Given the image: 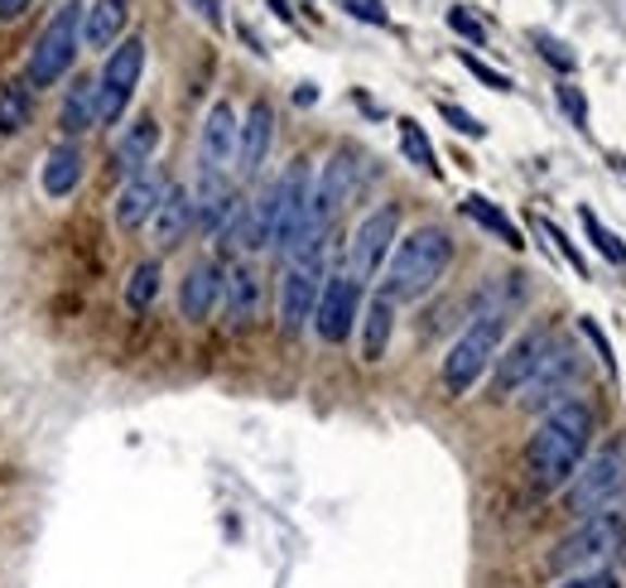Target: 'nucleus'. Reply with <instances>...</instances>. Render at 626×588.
I'll use <instances>...</instances> for the list:
<instances>
[{
	"label": "nucleus",
	"instance_id": "1",
	"mask_svg": "<svg viewBox=\"0 0 626 588\" xmlns=\"http://www.w3.org/2000/svg\"><path fill=\"white\" fill-rule=\"evenodd\" d=\"M592 429H598V415H592V405L578 401V396L544 410L530 443H525V478H530L535 492H564V483L574 478L578 463L588 459Z\"/></svg>",
	"mask_w": 626,
	"mask_h": 588
},
{
	"label": "nucleus",
	"instance_id": "2",
	"mask_svg": "<svg viewBox=\"0 0 626 588\" xmlns=\"http://www.w3.org/2000/svg\"><path fill=\"white\" fill-rule=\"evenodd\" d=\"M449 265H453V237L439 222H424V227L405 232L396 241V251H390L381 271V295L390 304H415V299L439 290Z\"/></svg>",
	"mask_w": 626,
	"mask_h": 588
},
{
	"label": "nucleus",
	"instance_id": "3",
	"mask_svg": "<svg viewBox=\"0 0 626 588\" xmlns=\"http://www.w3.org/2000/svg\"><path fill=\"white\" fill-rule=\"evenodd\" d=\"M626 550V512H602L584 516L568 536H559L550 546V574L568 579V574H588V570H612V560Z\"/></svg>",
	"mask_w": 626,
	"mask_h": 588
},
{
	"label": "nucleus",
	"instance_id": "4",
	"mask_svg": "<svg viewBox=\"0 0 626 588\" xmlns=\"http://www.w3.org/2000/svg\"><path fill=\"white\" fill-rule=\"evenodd\" d=\"M506 328H511L506 314H473L467 318V328L453 338V348L443 352V367H439V381L453 401H463V396L491 372L501 342H506Z\"/></svg>",
	"mask_w": 626,
	"mask_h": 588
},
{
	"label": "nucleus",
	"instance_id": "5",
	"mask_svg": "<svg viewBox=\"0 0 626 588\" xmlns=\"http://www.w3.org/2000/svg\"><path fill=\"white\" fill-rule=\"evenodd\" d=\"M77 49H83V0H68V5H59L49 15V25H43V35L35 39V49H29V59H25V87L29 92H49V87H59L63 77L73 73Z\"/></svg>",
	"mask_w": 626,
	"mask_h": 588
},
{
	"label": "nucleus",
	"instance_id": "6",
	"mask_svg": "<svg viewBox=\"0 0 626 588\" xmlns=\"http://www.w3.org/2000/svg\"><path fill=\"white\" fill-rule=\"evenodd\" d=\"M584 376H588L584 348L568 342V338H554L550 352L540 358V367L530 372V381L516 391V405L525 410V415H544V410L574 401V391L584 386Z\"/></svg>",
	"mask_w": 626,
	"mask_h": 588
},
{
	"label": "nucleus",
	"instance_id": "7",
	"mask_svg": "<svg viewBox=\"0 0 626 588\" xmlns=\"http://www.w3.org/2000/svg\"><path fill=\"white\" fill-rule=\"evenodd\" d=\"M626 502V453L602 449L578 463V473L564 483V512L568 516H602Z\"/></svg>",
	"mask_w": 626,
	"mask_h": 588
},
{
	"label": "nucleus",
	"instance_id": "8",
	"mask_svg": "<svg viewBox=\"0 0 626 588\" xmlns=\"http://www.w3.org/2000/svg\"><path fill=\"white\" fill-rule=\"evenodd\" d=\"M140 73H145V39L130 35L107 53L102 77H97V130L116 126V121L126 116L130 97H136V87H140Z\"/></svg>",
	"mask_w": 626,
	"mask_h": 588
},
{
	"label": "nucleus",
	"instance_id": "9",
	"mask_svg": "<svg viewBox=\"0 0 626 588\" xmlns=\"http://www.w3.org/2000/svg\"><path fill=\"white\" fill-rule=\"evenodd\" d=\"M396 241H400V208L396 203L372 208V213L356 222V232H352V241H348V265H342V271H348L352 280H362V285L376 280V275L386 271Z\"/></svg>",
	"mask_w": 626,
	"mask_h": 588
},
{
	"label": "nucleus",
	"instance_id": "10",
	"mask_svg": "<svg viewBox=\"0 0 626 588\" xmlns=\"http://www.w3.org/2000/svg\"><path fill=\"white\" fill-rule=\"evenodd\" d=\"M362 290L366 285L362 280H352L348 271H328V280H323V290H318V304H313V333H318V342H328V348H342V342L352 338V328H356V318H362Z\"/></svg>",
	"mask_w": 626,
	"mask_h": 588
},
{
	"label": "nucleus",
	"instance_id": "11",
	"mask_svg": "<svg viewBox=\"0 0 626 588\" xmlns=\"http://www.w3.org/2000/svg\"><path fill=\"white\" fill-rule=\"evenodd\" d=\"M323 280H328V257H323V251L285 265V275H279V333H285V338H299V333L309 328Z\"/></svg>",
	"mask_w": 626,
	"mask_h": 588
},
{
	"label": "nucleus",
	"instance_id": "12",
	"mask_svg": "<svg viewBox=\"0 0 626 588\" xmlns=\"http://www.w3.org/2000/svg\"><path fill=\"white\" fill-rule=\"evenodd\" d=\"M550 342H554V333H550V328H525L521 338L501 342L497 362H491V396H497V401L516 396L521 386L530 381V372L540 367V358L550 352Z\"/></svg>",
	"mask_w": 626,
	"mask_h": 588
},
{
	"label": "nucleus",
	"instance_id": "13",
	"mask_svg": "<svg viewBox=\"0 0 626 588\" xmlns=\"http://www.w3.org/2000/svg\"><path fill=\"white\" fill-rule=\"evenodd\" d=\"M271 146H275V107L265 102V97H255V102L246 107L241 130H237V164H231V170H237L241 184L261 179L265 160H271Z\"/></svg>",
	"mask_w": 626,
	"mask_h": 588
},
{
	"label": "nucleus",
	"instance_id": "14",
	"mask_svg": "<svg viewBox=\"0 0 626 588\" xmlns=\"http://www.w3.org/2000/svg\"><path fill=\"white\" fill-rule=\"evenodd\" d=\"M170 184H174V179L160 170V164H150V170H140V174H136V179L121 184L116 203H111V217H116V227H121V232H140V227H150L154 208H160V198L170 193Z\"/></svg>",
	"mask_w": 626,
	"mask_h": 588
},
{
	"label": "nucleus",
	"instance_id": "15",
	"mask_svg": "<svg viewBox=\"0 0 626 588\" xmlns=\"http://www.w3.org/2000/svg\"><path fill=\"white\" fill-rule=\"evenodd\" d=\"M237 130L241 116L231 102H212L203 116V136H198V174H227L237 164Z\"/></svg>",
	"mask_w": 626,
	"mask_h": 588
},
{
	"label": "nucleus",
	"instance_id": "16",
	"mask_svg": "<svg viewBox=\"0 0 626 588\" xmlns=\"http://www.w3.org/2000/svg\"><path fill=\"white\" fill-rule=\"evenodd\" d=\"M265 304V280L255 261H227V280H222V314H227L231 333H246L261 318Z\"/></svg>",
	"mask_w": 626,
	"mask_h": 588
},
{
	"label": "nucleus",
	"instance_id": "17",
	"mask_svg": "<svg viewBox=\"0 0 626 588\" xmlns=\"http://www.w3.org/2000/svg\"><path fill=\"white\" fill-rule=\"evenodd\" d=\"M222 280H227V265L217 257L193 261L184 271V280H178V314H184L188 324H208L222 309Z\"/></svg>",
	"mask_w": 626,
	"mask_h": 588
},
{
	"label": "nucleus",
	"instance_id": "18",
	"mask_svg": "<svg viewBox=\"0 0 626 588\" xmlns=\"http://www.w3.org/2000/svg\"><path fill=\"white\" fill-rule=\"evenodd\" d=\"M241 208V193L227 174H198L193 184V232L217 241V232L231 222V213Z\"/></svg>",
	"mask_w": 626,
	"mask_h": 588
},
{
	"label": "nucleus",
	"instance_id": "19",
	"mask_svg": "<svg viewBox=\"0 0 626 588\" xmlns=\"http://www.w3.org/2000/svg\"><path fill=\"white\" fill-rule=\"evenodd\" d=\"M188 232H193V188L170 184V193L160 198V208H154V217H150V241L160 251H174L188 241Z\"/></svg>",
	"mask_w": 626,
	"mask_h": 588
},
{
	"label": "nucleus",
	"instance_id": "20",
	"mask_svg": "<svg viewBox=\"0 0 626 588\" xmlns=\"http://www.w3.org/2000/svg\"><path fill=\"white\" fill-rule=\"evenodd\" d=\"M154 150H160V121L154 116L130 121V126L121 130L116 150H111V174H116V179H136L140 170L154 164Z\"/></svg>",
	"mask_w": 626,
	"mask_h": 588
},
{
	"label": "nucleus",
	"instance_id": "21",
	"mask_svg": "<svg viewBox=\"0 0 626 588\" xmlns=\"http://www.w3.org/2000/svg\"><path fill=\"white\" fill-rule=\"evenodd\" d=\"M126 20H130V0H87L83 5V49H102L111 53L126 35Z\"/></svg>",
	"mask_w": 626,
	"mask_h": 588
},
{
	"label": "nucleus",
	"instance_id": "22",
	"mask_svg": "<svg viewBox=\"0 0 626 588\" xmlns=\"http://www.w3.org/2000/svg\"><path fill=\"white\" fill-rule=\"evenodd\" d=\"M83 146L77 140H63V146H53L49 154H43V170H39V188H43V198H68L77 193V184H83Z\"/></svg>",
	"mask_w": 626,
	"mask_h": 588
},
{
	"label": "nucleus",
	"instance_id": "23",
	"mask_svg": "<svg viewBox=\"0 0 626 588\" xmlns=\"http://www.w3.org/2000/svg\"><path fill=\"white\" fill-rule=\"evenodd\" d=\"M92 126H97V77H73L59 102V130L68 140H77Z\"/></svg>",
	"mask_w": 626,
	"mask_h": 588
},
{
	"label": "nucleus",
	"instance_id": "24",
	"mask_svg": "<svg viewBox=\"0 0 626 588\" xmlns=\"http://www.w3.org/2000/svg\"><path fill=\"white\" fill-rule=\"evenodd\" d=\"M356 328H362V362H381L386 348H390V333H396V304L376 290L372 299L362 304V318H356Z\"/></svg>",
	"mask_w": 626,
	"mask_h": 588
},
{
	"label": "nucleus",
	"instance_id": "25",
	"mask_svg": "<svg viewBox=\"0 0 626 588\" xmlns=\"http://www.w3.org/2000/svg\"><path fill=\"white\" fill-rule=\"evenodd\" d=\"M463 217H473L477 227L487 232V237H497V241H501V247H511V251H525V237H521V227H516V222H511L506 213H501L497 203H487L483 193H467V198H463Z\"/></svg>",
	"mask_w": 626,
	"mask_h": 588
},
{
	"label": "nucleus",
	"instance_id": "26",
	"mask_svg": "<svg viewBox=\"0 0 626 588\" xmlns=\"http://www.w3.org/2000/svg\"><path fill=\"white\" fill-rule=\"evenodd\" d=\"M35 121V92L25 83H5L0 87V136H20Z\"/></svg>",
	"mask_w": 626,
	"mask_h": 588
},
{
	"label": "nucleus",
	"instance_id": "27",
	"mask_svg": "<svg viewBox=\"0 0 626 588\" xmlns=\"http://www.w3.org/2000/svg\"><path fill=\"white\" fill-rule=\"evenodd\" d=\"M160 280H164V265L160 261H136L126 275V309L130 314H145V309L160 299Z\"/></svg>",
	"mask_w": 626,
	"mask_h": 588
},
{
	"label": "nucleus",
	"instance_id": "28",
	"mask_svg": "<svg viewBox=\"0 0 626 588\" xmlns=\"http://www.w3.org/2000/svg\"><path fill=\"white\" fill-rule=\"evenodd\" d=\"M400 150H405V160L415 164V170H424L429 179H443V170H439V154H434L429 146V136H424V126L420 121H400Z\"/></svg>",
	"mask_w": 626,
	"mask_h": 588
},
{
	"label": "nucleus",
	"instance_id": "29",
	"mask_svg": "<svg viewBox=\"0 0 626 588\" xmlns=\"http://www.w3.org/2000/svg\"><path fill=\"white\" fill-rule=\"evenodd\" d=\"M578 217H584V232H588V241H592V247H598V257H602V261H612V265H617V271H626V247H622V237H617V232H608V227H602L592 208H578Z\"/></svg>",
	"mask_w": 626,
	"mask_h": 588
},
{
	"label": "nucleus",
	"instance_id": "30",
	"mask_svg": "<svg viewBox=\"0 0 626 588\" xmlns=\"http://www.w3.org/2000/svg\"><path fill=\"white\" fill-rule=\"evenodd\" d=\"M535 227H540V232H544V237H550V241H554V247H559V257H564V261H568V265H574V271H578V275H584V280H588V261H584V251H578V247H574V241H568V237H564V232H559V227H554V222H550V217H535Z\"/></svg>",
	"mask_w": 626,
	"mask_h": 588
},
{
	"label": "nucleus",
	"instance_id": "31",
	"mask_svg": "<svg viewBox=\"0 0 626 588\" xmlns=\"http://www.w3.org/2000/svg\"><path fill=\"white\" fill-rule=\"evenodd\" d=\"M554 97H559V107H564V116L574 121L578 130H588V97L578 92L574 83H564V87H554Z\"/></svg>",
	"mask_w": 626,
	"mask_h": 588
},
{
	"label": "nucleus",
	"instance_id": "32",
	"mask_svg": "<svg viewBox=\"0 0 626 588\" xmlns=\"http://www.w3.org/2000/svg\"><path fill=\"white\" fill-rule=\"evenodd\" d=\"M530 39H535V49H540L544 59H550L554 68H559V73H574V68H578V59H574V53H568V49H564V43H559L554 35H544V29H535Z\"/></svg>",
	"mask_w": 626,
	"mask_h": 588
},
{
	"label": "nucleus",
	"instance_id": "33",
	"mask_svg": "<svg viewBox=\"0 0 626 588\" xmlns=\"http://www.w3.org/2000/svg\"><path fill=\"white\" fill-rule=\"evenodd\" d=\"M439 116L449 121V126L458 130V136H467V140H483V136H487V126H483V121H477V116H467V111H463V107H453V102H439Z\"/></svg>",
	"mask_w": 626,
	"mask_h": 588
},
{
	"label": "nucleus",
	"instance_id": "34",
	"mask_svg": "<svg viewBox=\"0 0 626 588\" xmlns=\"http://www.w3.org/2000/svg\"><path fill=\"white\" fill-rule=\"evenodd\" d=\"M458 59H463V68L467 73H473L477 77V83H487V87H497V92H511V77L506 73H497V68H491V63H483V59H477V53H458Z\"/></svg>",
	"mask_w": 626,
	"mask_h": 588
},
{
	"label": "nucleus",
	"instance_id": "35",
	"mask_svg": "<svg viewBox=\"0 0 626 588\" xmlns=\"http://www.w3.org/2000/svg\"><path fill=\"white\" fill-rule=\"evenodd\" d=\"M554 588H622V574L617 570H588V574H568V579H559Z\"/></svg>",
	"mask_w": 626,
	"mask_h": 588
},
{
	"label": "nucleus",
	"instance_id": "36",
	"mask_svg": "<svg viewBox=\"0 0 626 588\" xmlns=\"http://www.w3.org/2000/svg\"><path fill=\"white\" fill-rule=\"evenodd\" d=\"M449 29H453V35H463V39H473V43H487V25H483V20L467 15L463 5L449 10Z\"/></svg>",
	"mask_w": 626,
	"mask_h": 588
},
{
	"label": "nucleus",
	"instance_id": "37",
	"mask_svg": "<svg viewBox=\"0 0 626 588\" xmlns=\"http://www.w3.org/2000/svg\"><path fill=\"white\" fill-rule=\"evenodd\" d=\"M578 333H584V338L592 342V348H598V358H602V367H608L612 376H617V358H612V342L602 338V328L592 324V318H578Z\"/></svg>",
	"mask_w": 626,
	"mask_h": 588
},
{
	"label": "nucleus",
	"instance_id": "38",
	"mask_svg": "<svg viewBox=\"0 0 626 588\" xmlns=\"http://www.w3.org/2000/svg\"><path fill=\"white\" fill-rule=\"evenodd\" d=\"M342 10H348L352 20H366V25H386V5L381 0H342Z\"/></svg>",
	"mask_w": 626,
	"mask_h": 588
},
{
	"label": "nucleus",
	"instance_id": "39",
	"mask_svg": "<svg viewBox=\"0 0 626 588\" xmlns=\"http://www.w3.org/2000/svg\"><path fill=\"white\" fill-rule=\"evenodd\" d=\"M188 5H193L198 20H208L212 29H222V5H217V0H188Z\"/></svg>",
	"mask_w": 626,
	"mask_h": 588
},
{
	"label": "nucleus",
	"instance_id": "40",
	"mask_svg": "<svg viewBox=\"0 0 626 588\" xmlns=\"http://www.w3.org/2000/svg\"><path fill=\"white\" fill-rule=\"evenodd\" d=\"M29 5H35V0H0V25H15V20H25Z\"/></svg>",
	"mask_w": 626,
	"mask_h": 588
},
{
	"label": "nucleus",
	"instance_id": "41",
	"mask_svg": "<svg viewBox=\"0 0 626 588\" xmlns=\"http://www.w3.org/2000/svg\"><path fill=\"white\" fill-rule=\"evenodd\" d=\"M271 5H275V15H279V20H295V10H289V0H271Z\"/></svg>",
	"mask_w": 626,
	"mask_h": 588
}]
</instances>
